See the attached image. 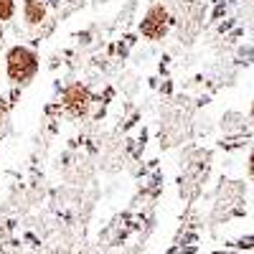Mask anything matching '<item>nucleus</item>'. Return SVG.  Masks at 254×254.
<instances>
[{
	"mask_svg": "<svg viewBox=\"0 0 254 254\" xmlns=\"http://www.w3.org/2000/svg\"><path fill=\"white\" fill-rule=\"evenodd\" d=\"M36 71V56L28 49H13L8 54V74L18 81L28 79Z\"/></svg>",
	"mask_w": 254,
	"mask_h": 254,
	"instance_id": "obj_1",
	"label": "nucleus"
},
{
	"mask_svg": "<svg viewBox=\"0 0 254 254\" xmlns=\"http://www.w3.org/2000/svg\"><path fill=\"white\" fill-rule=\"evenodd\" d=\"M165 20H168L165 10L163 8H153L142 20V33L147 38H160L165 33Z\"/></svg>",
	"mask_w": 254,
	"mask_h": 254,
	"instance_id": "obj_2",
	"label": "nucleus"
},
{
	"mask_svg": "<svg viewBox=\"0 0 254 254\" xmlns=\"http://www.w3.org/2000/svg\"><path fill=\"white\" fill-rule=\"evenodd\" d=\"M64 102H66V107L71 115H84L89 107V94L87 89H81V87H69L66 94H64Z\"/></svg>",
	"mask_w": 254,
	"mask_h": 254,
	"instance_id": "obj_3",
	"label": "nucleus"
},
{
	"mask_svg": "<svg viewBox=\"0 0 254 254\" xmlns=\"http://www.w3.org/2000/svg\"><path fill=\"white\" fill-rule=\"evenodd\" d=\"M26 18L31 23H41L44 20V5H41V0H26Z\"/></svg>",
	"mask_w": 254,
	"mask_h": 254,
	"instance_id": "obj_4",
	"label": "nucleus"
},
{
	"mask_svg": "<svg viewBox=\"0 0 254 254\" xmlns=\"http://www.w3.org/2000/svg\"><path fill=\"white\" fill-rule=\"evenodd\" d=\"M10 13H13V0H0V20L10 18Z\"/></svg>",
	"mask_w": 254,
	"mask_h": 254,
	"instance_id": "obj_5",
	"label": "nucleus"
},
{
	"mask_svg": "<svg viewBox=\"0 0 254 254\" xmlns=\"http://www.w3.org/2000/svg\"><path fill=\"white\" fill-rule=\"evenodd\" d=\"M249 171H252V176H254V155H252V165H249Z\"/></svg>",
	"mask_w": 254,
	"mask_h": 254,
	"instance_id": "obj_6",
	"label": "nucleus"
},
{
	"mask_svg": "<svg viewBox=\"0 0 254 254\" xmlns=\"http://www.w3.org/2000/svg\"><path fill=\"white\" fill-rule=\"evenodd\" d=\"M0 117H3V112H0Z\"/></svg>",
	"mask_w": 254,
	"mask_h": 254,
	"instance_id": "obj_7",
	"label": "nucleus"
},
{
	"mask_svg": "<svg viewBox=\"0 0 254 254\" xmlns=\"http://www.w3.org/2000/svg\"><path fill=\"white\" fill-rule=\"evenodd\" d=\"M252 112H254V110H252Z\"/></svg>",
	"mask_w": 254,
	"mask_h": 254,
	"instance_id": "obj_8",
	"label": "nucleus"
}]
</instances>
